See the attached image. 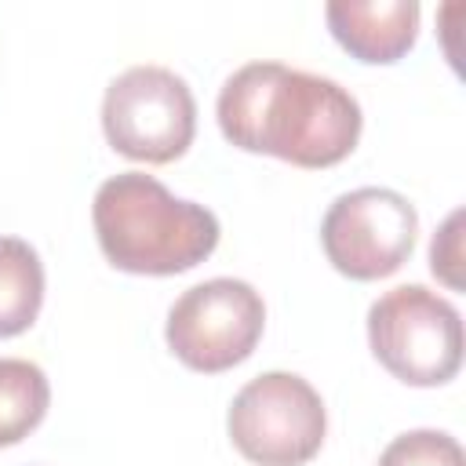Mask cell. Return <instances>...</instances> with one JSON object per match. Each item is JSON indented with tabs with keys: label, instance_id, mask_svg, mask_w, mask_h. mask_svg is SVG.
Returning <instances> with one entry per match:
<instances>
[{
	"label": "cell",
	"instance_id": "6da1fadb",
	"mask_svg": "<svg viewBox=\"0 0 466 466\" xmlns=\"http://www.w3.org/2000/svg\"><path fill=\"white\" fill-rule=\"evenodd\" d=\"M218 127L248 153H269L299 167H331L360 138V106L331 76L284 62H248L218 91Z\"/></svg>",
	"mask_w": 466,
	"mask_h": 466
},
{
	"label": "cell",
	"instance_id": "7a4b0ae2",
	"mask_svg": "<svg viewBox=\"0 0 466 466\" xmlns=\"http://www.w3.org/2000/svg\"><path fill=\"white\" fill-rule=\"evenodd\" d=\"M91 215L102 255L124 273H186L218 244L215 211L175 197L146 171H120L106 178L95 193Z\"/></svg>",
	"mask_w": 466,
	"mask_h": 466
},
{
	"label": "cell",
	"instance_id": "3957f363",
	"mask_svg": "<svg viewBox=\"0 0 466 466\" xmlns=\"http://www.w3.org/2000/svg\"><path fill=\"white\" fill-rule=\"evenodd\" d=\"M375 360L408 386H444L462 368L459 309L422 284H400L368 309Z\"/></svg>",
	"mask_w": 466,
	"mask_h": 466
},
{
	"label": "cell",
	"instance_id": "277c9868",
	"mask_svg": "<svg viewBox=\"0 0 466 466\" xmlns=\"http://www.w3.org/2000/svg\"><path fill=\"white\" fill-rule=\"evenodd\" d=\"M102 131L120 157L142 164H167L182 157L193 142V91L178 73L164 66H131L106 87Z\"/></svg>",
	"mask_w": 466,
	"mask_h": 466
},
{
	"label": "cell",
	"instance_id": "5b68a950",
	"mask_svg": "<svg viewBox=\"0 0 466 466\" xmlns=\"http://www.w3.org/2000/svg\"><path fill=\"white\" fill-rule=\"evenodd\" d=\"M233 448L255 466H302L309 462L328 430L320 393L295 371L255 375L229 404Z\"/></svg>",
	"mask_w": 466,
	"mask_h": 466
},
{
	"label": "cell",
	"instance_id": "8992f818",
	"mask_svg": "<svg viewBox=\"0 0 466 466\" xmlns=\"http://www.w3.org/2000/svg\"><path fill=\"white\" fill-rule=\"evenodd\" d=\"M266 328L262 295L237 277H211L186 288L167 309L164 339L171 353L204 375L226 371L251 357Z\"/></svg>",
	"mask_w": 466,
	"mask_h": 466
},
{
	"label": "cell",
	"instance_id": "52a82bcc",
	"mask_svg": "<svg viewBox=\"0 0 466 466\" xmlns=\"http://www.w3.org/2000/svg\"><path fill=\"white\" fill-rule=\"evenodd\" d=\"M419 233V215L408 197L382 186H360L342 193L324 222L320 244L328 262L353 280H379L397 273Z\"/></svg>",
	"mask_w": 466,
	"mask_h": 466
},
{
	"label": "cell",
	"instance_id": "ba28073f",
	"mask_svg": "<svg viewBox=\"0 0 466 466\" xmlns=\"http://www.w3.org/2000/svg\"><path fill=\"white\" fill-rule=\"evenodd\" d=\"M331 36L360 62L390 66L404 58L419 36L415 0H331L324 7Z\"/></svg>",
	"mask_w": 466,
	"mask_h": 466
},
{
	"label": "cell",
	"instance_id": "9c48e42d",
	"mask_svg": "<svg viewBox=\"0 0 466 466\" xmlns=\"http://www.w3.org/2000/svg\"><path fill=\"white\" fill-rule=\"evenodd\" d=\"M44 306V266L22 237H0V339L22 335Z\"/></svg>",
	"mask_w": 466,
	"mask_h": 466
},
{
	"label": "cell",
	"instance_id": "30bf717a",
	"mask_svg": "<svg viewBox=\"0 0 466 466\" xmlns=\"http://www.w3.org/2000/svg\"><path fill=\"white\" fill-rule=\"evenodd\" d=\"M51 404L47 375L22 357H0V448L29 437Z\"/></svg>",
	"mask_w": 466,
	"mask_h": 466
},
{
	"label": "cell",
	"instance_id": "8fae6325",
	"mask_svg": "<svg viewBox=\"0 0 466 466\" xmlns=\"http://www.w3.org/2000/svg\"><path fill=\"white\" fill-rule=\"evenodd\" d=\"M379 466H466L462 448L444 430H408L386 444Z\"/></svg>",
	"mask_w": 466,
	"mask_h": 466
},
{
	"label": "cell",
	"instance_id": "7c38bea8",
	"mask_svg": "<svg viewBox=\"0 0 466 466\" xmlns=\"http://www.w3.org/2000/svg\"><path fill=\"white\" fill-rule=\"evenodd\" d=\"M459 222H462V211H451L448 222L441 226V233H433V244H430V269L451 284V288H462V277H459V262H462V251H459Z\"/></svg>",
	"mask_w": 466,
	"mask_h": 466
}]
</instances>
